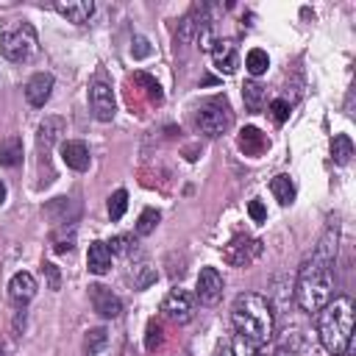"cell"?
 I'll use <instances>...</instances> for the list:
<instances>
[{"label":"cell","mask_w":356,"mask_h":356,"mask_svg":"<svg viewBox=\"0 0 356 356\" xmlns=\"http://www.w3.org/2000/svg\"><path fill=\"white\" fill-rule=\"evenodd\" d=\"M0 53L8 58V61H31L36 53H39V36H36V28L31 22H8L3 31H0Z\"/></svg>","instance_id":"cell-4"},{"label":"cell","mask_w":356,"mask_h":356,"mask_svg":"<svg viewBox=\"0 0 356 356\" xmlns=\"http://www.w3.org/2000/svg\"><path fill=\"white\" fill-rule=\"evenodd\" d=\"M239 150L245 153V156H259V153H264V147L270 145L267 142V136L259 131V128H253V125H245L242 131H239Z\"/></svg>","instance_id":"cell-18"},{"label":"cell","mask_w":356,"mask_h":356,"mask_svg":"<svg viewBox=\"0 0 356 356\" xmlns=\"http://www.w3.org/2000/svg\"><path fill=\"white\" fill-rule=\"evenodd\" d=\"M131 53H134L136 58L150 56V44H147V39H145V36H134V47H131Z\"/></svg>","instance_id":"cell-34"},{"label":"cell","mask_w":356,"mask_h":356,"mask_svg":"<svg viewBox=\"0 0 356 356\" xmlns=\"http://www.w3.org/2000/svg\"><path fill=\"white\" fill-rule=\"evenodd\" d=\"M0 356H6V353H3V350H0Z\"/></svg>","instance_id":"cell-37"},{"label":"cell","mask_w":356,"mask_h":356,"mask_svg":"<svg viewBox=\"0 0 356 356\" xmlns=\"http://www.w3.org/2000/svg\"><path fill=\"white\" fill-rule=\"evenodd\" d=\"M270 192L275 195V200L278 203H292L295 200V184H292V178L289 175H275L273 181H270Z\"/></svg>","instance_id":"cell-22"},{"label":"cell","mask_w":356,"mask_h":356,"mask_svg":"<svg viewBox=\"0 0 356 356\" xmlns=\"http://www.w3.org/2000/svg\"><path fill=\"white\" fill-rule=\"evenodd\" d=\"M56 11H58L67 22L83 25V22H89V17L95 14V3H92V0H67V3H56Z\"/></svg>","instance_id":"cell-16"},{"label":"cell","mask_w":356,"mask_h":356,"mask_svg":"<svg viewBox=\"0 0 356 356\" xmlns=\"http://www.w3.org/2000/svg\"><path fill=\"white\" fill-rule=\"evenodd\" d=\"M22 161V139L6 136L0 142V167H17Z\"/></svg>","instance_id":"cell-19"},{"label":"cell","mask_w":356,"mask_h":356,"mask_svg":"<svg viewBox=\"0 0 356 356\" xmlns=\"http://www.w3.org/2000/svg\"><path fill=\"white\" fill-rule=\"evenodd\" d=\"M222 295V275L214 270V267H203L200 275H197V284H195V298L206 306H214Z\"/></svg>","instance_id":"cell-9"},{"label":"cell","mask_w":356,"mask_h":356,"mask_svg":"<svg viewBox=\"0 0 356 356\" xmlns=\"http://www.w3.org/2000/svg\"><path fill=\"white\" fill-rule=\"evenodd\" d=\"M106 209H108V217H111V220H120V217L125 214V209H128V192H125V189L111 192Z\"/></svg>","instance_id":"cell-25"},{"label":"cell","mask_w":356,"mask_h":356,"mask_svg":"<svg viewBox=\"0 0 356 356\" xmlns=\"http://www.w3.org/2000/svg\"><path fill=\"white\" fill-rule=\"evenodd\" d=\"M61 134H64V120L61 117H44L39 122V128H36V147H39V153H50L53 145L61 139Z\"/></svg>","instance_id":"cell-13"},{"label":"cell","mask_w":356,"mask_h":356,"mask_svg":"<svg viewBox=\"0 0 356 356\" xmlns=\"http://www.w3.org/2000/svg\"><path fill=\"white\" fill-rule=\"evenodd\" d=\"M334 295V275H331V261L312 256L309 261H303L298 281H295V300L300 306V312L306 314H317Z\"/></svg>","instance_id":"cell-3"},{"label":"cell","mask_w":356,"mask_h":356,"mask_svg":"<svg viewBox=\"0 0 356 356\" xmlns=\"http://www.w3.org/2000/svg\"><path fill=\"white\" fill-rule=\"evenodd\" d=\"M108 245V250H111V256L117 253V256H131V253H136V242H134V236H125V234H120V236H114L111 242H106Z\"/></svg>","instance_id":"cell-27"},{"label":"cell","mask_w":356,"mask_h":356,"mask_svg":"<svg viewBox=\"0 0 356 356\" xmlns=\"http://www.w3.org/2000/svg\"><path fill=\"white\" fill-rule=\"evenodd\" d=\"M3 203H6V184L0 181V206H3Z\"/></svg>","instance_id":"cell-36"},{"label":"cell","mask_w":356,"mask_h":356,"mask_svg":"<svg viewBox=\"0 0 356 356\" xmlns=\"http://www.w3.org/2000/svg\"><path fill=\"white\" fill-rule=\"evenodd\" d=\"M231 356H264V353H261V348L250 345L248 339L234 337V342H231Z\"/></svg>","instance_id":"cell-29"},{"label":"cell","mask_w":356,"mask_h":356,"mask_svg":"<svg viewBox=\"0 0 356 356\" xmlns=\"http://www.w3.org/2000/svg\"><path fill=\"white\" fill-rule=\"evenodd\" d=\"M248 214H250L253 222H264V220H267V209H264L261 200H250V203H248Z\"/></svg>","instance_id":"cell-32"},{"label":"cell","mask_w":356,"mask_h":356,"mask_svg":"<svg viewBox=\"0 0 356 356\" xmlns=\"http://www.w3.org/2000/svg\"><path fill=\"white\" fill-rule=\"evenodd\" d=\"M231 323L236 328V337L248 339L256 348H264L273 339V306L259 292H242L236 295L231 306Z\"/></svg>","instance_id":"cell-1"},{"label":"cell","mask_w":356,"mask_h":356,"mask_svg":"<svg viewBox=\"0 0 356 356\" xmlns=\"http://www.w3.org/2000/svg\"><path fill=\"white\" fill-rule=\"evenodd\" d=\"M159 342H161V325H159V323H150V325H147V339H145L147 350H156Z\"/></svg>","instance_id":"cell-33"},{"label":"cell","mask_w":356,"mask_h":356,"mask_svg":"<svg viewBox=\"0 0 356 356\" xmlns=\"http://www.w3.org/2000/svg\"><path fill=\"white\" fill-rule=\"evenodd\" d=\"M159 220H161L159 209H145V211L139 214V220H136V234H139V236L153 234V231H156V225H159Z\"/></svg>","instance_id":"cell-26"},{"label":"cell","mask_w":356,"mask_h":356,"mask_svg":"<svg viewBox=\"0 0 356 356\" xmlns=\"http://www.w3.org/2000/svg\"><path fill=\"white\" fill-rule=\"evenodd\" d=\"M211 58H214V67L220 70V72H225V75H231L234 70H236V64H239V56H236V44L231 42V39H214V44H211Z\"/></svg>","instance_id":"cell-12"},{"label":"cell","mask_w":356,"mask_h":356,"mask_svg":"<svg viewBox=\"0 0 356 356\" xmlns=\"http://www.w3.org/2000/svg\"><path fill=\"white\" fill-rule=\"evenodd\" d=\"M270 111H273V120H275V122H284V120L289 117V103H286L284 97H275V100L270 103Z\"/></svg>","instance_id":"cell-30"},{"label":"cell","mask_w":356,"mask_h":356,"mask_svg":"<svg viewBox=\"0 0 356 356\" xmlns=\"http://www.w3.org/2000/svg\"><path fill=\"white\" fill-rule=\"evenodd\" d=\"M106 342H108L106 328H92V331L86 334V353H89V356H95Z\"/></svg>","instance_id":"cell-28"},{"label":"cell","mask_w":356,"mask_h":356,"mask_svg":"<svg viewBox=\"0 0 356 356\" xmlns=\"http://www.w3.org/2000/svg\"><path fill=\"white\" fill-rule=\"evenodd\" d=\"M242 100H245V108L248 111H261V106L267 100V89L259 81H248L242 86Z\"/></svg>","instance_id":"cell-20"},{"label":"cell","mask_w":356,"mask_h":356,"mask_svg":"<svg viewBox=\"0 0 356 356\" xmlns=\"http://www.w3.org/2000/svg\"><path fill=\"white\" fill-rule=\"evenodd\" d=\"M267 67H270V56H267L261 47L248 50V56H245V70H248L253 78L264 75V72H267Z\"/></svg>","instance_id":"cell-23"},{"label":"cell","mask_w":356,"mask_h":356,"mask_svg":"<svg viewBox=\"0 0 356 356\" xmlns=\"http://www.w3.org/2000/svg\"><path fill=\"white\" fill-rule=\"evenodd\" d=\"M86 267H89V273H95V275H106V273L111 270V250H108L106 242H92V245H89Z\"/></svg>","instance_id":"cell-17"},{"label":"cell","mask_w":356,"mask_h":356,"mask_svg":"<svg viewBox=\"0 0 356 356\" xmlns=\"http://www.w3.org/2000/svg\"><path fill=\"white\" fill-rule=\"evenodd\" d=\"M195 303H197V298L189 292V289H181V286H175V289H170L167 292V298L161 300V314L167 317V320H172V323H189L192 317H195Z\"/></svg>","instance_id":"cell-6"},{"label":"cell","mask_w":356,"mask_h":356,"mask_svg":"<svg viewBox=\"0 0 356 356\" xmlns=\"http://www.w3.org/2000/svg\"><path fill=\"white\" fill-rule=\"evenodd\" d=\"M89 108H92V117L97 122H111L114 120L117 103H114V92H111V83L108 81L95 78L89 83Z\"/></svg>","instance_id":"cell-7"},{"label":"cell","mask_w":356,"mask_h":356,"mask_svg":"<svg viewBox=\"0 0 356 356\" xmlns=\"http://www.w3.org/2000/svg\"><path fill=\"white\" fill-rule=\"evenodd\" d=\"M350 156H353V142H350V136H348V134H337V136L331 139V159H334V164H348Z\"/></svg>","instance_id":"cell-21"},{"label":"cell","mask_w":356,"mask_h":356,"mask_svg":"<svg viewBox=\"0 0 356 356\" xmlns=\"http://www.w3.org/2000/svg\"><path fill=\"white\" fill-rule=\"evenodd\" d=\"M259 256H261V242L253 239V236H245V234H236V236L222 248V259H225L231 267H248V264H253Z\"/></svg>","instance_id":"cell-8"},{"label":"cell","mask_w":356,"mask_h":356,"mask_svg":"<svg viewBox=\"0 0 356 356\" xmlns=\"http://www.w3.org/2000/svg\"><path fill=\"white\" fill-rule=\"evenodd\" d=\"M8 295H11V300H14L17 306H25V303L36 295V278H33L31 273H25V270L14 273L11 281H8Z\"/></svg>","instance_id":"cell-14"},{"label":"cell","mask_w":356,"mask_h":356,"mask_svg":"<svg viewBox=\"0 0 356 356\" xmlns=\"http://www.w3.org/2000/svg\"><path fill=\"white\" fill-rule=\"evenodd\" d=\"M131 278H134V286H136V289H147L150 284H156L159 273H156V267H150L147 261H142V264H136V267H134Z\"/></svg>","instance_id":"cell-24"},{"label":"cell","mask_w":356,"mask_h":356,"mask_svg":"<svg viewBox=\"0 0 356 356\" xmlns=\"http://www.w3.org/2000/svg\"><path fill=\"white\" fill-rule=\"evenodd\" d=\"M231 120H234V114H231V106H228L225 97H211V100H206V103L197 108V114H195V125H197V131L206 134V136H222V134L231 128Z\"/></svg>","instance_id":"cell-5"},{"label":"cell","mask_w":356,"mask_h":356,"mask_svg":"<svg viewBox=\"0 0 356 356\" xmlns=\"http://www.w3.org/2000/svg\"><path fill=\"white\" fill-rule=\"evenodd\" d=\"M50 92H53V75L50 72H33L25 81V100L36 108L50 100Z\"/></svg>","instance_id":"cell-11"},{"label":"cell","mask_w":356,"mask_h":356,"mask_svg":"<svg viewBox=\"0 0 356 356\" xmlns=\"http://www.w3.org/2000/svg\"><path fill=\"white\" fill-rule=\"evenodd\" d=\"M317 334L331 356H345L353 339V300L348 295L331 298L317 312Z\"/></svg>","instance_id":"cell-2"},{"label":"cell","mask_w":356,"mask_h":356,"mask_svg":"<svg viewBox=\"0 0 356 356\" xmlns=\"http://www.w3.org/2000/svg\"><path fill=\"white\" fill-rule=\"evenodd\" d=\"M72 242H75V234H70V236H56L53 250H56V253H67V250H72Z\"/></svg>","instance_id":"cell-35"},{"label":"cell","mask_w":356,"mask_h":356,"mask_svg":"<svg viewBox=\"0 0 356 356\" xmlns=\"http://www.w3.org/2000/svg\"><path fill=\"white\" fill-rule=\"evenodd\" d=\"M42 273H44L50 289H58V286H61V275H58V267H56L53 261H44V264H42Z\"/></svg>","instance_id":"cell-31"},{"label":"cell","mask_w":356,"mask_h":356,"mask_svg":"<svg viewBox=\"0 0 356 356\" xmlns=\"http://www.w3.org/2000/svg\"><path fill=\"white\" fill-rule=\"evenodd\" d=\"M61 161H64L70 170L83 172V170H89L92 156H89V147H86L83 142L72 139V142H64V145H61Z\"/></svg>","instance_id":"cell-15"},{"label":"cell","mask_w":356,"mask_h":356,"mask_svg":"<svg viewBox=\"0 0 356 356\" xmlns=\"http://www.w3.org/2000/svg\"><path fill=\"white\" fill-rule=\"evenodd\" d=\"M89 300H92V309H95L100 317H106V320H114V317L122 314L120 298H117L108 286H103V284H92V286H89Z\"/></svg>","instance_id":"cell-10"}]
</instances>
